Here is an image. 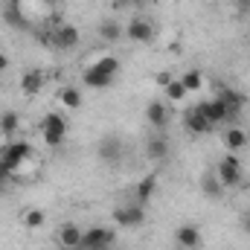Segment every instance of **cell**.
I'll return each mask as SVG.
<instances>
[{"mask_svg":"<svg viewBox=\"0 0 250 250\" xmlns=\"http://www.w3.org/2000/svg\"><path fill=\"white\" fill-rule=\"evenodd\" d=\"M12 175H15V172H12V169L6 166V160H3V154H0V189H6V187H9Z\"/></svg>","mask_w":250,"mask_h":250,"instance_id":"cell-28","label":"cell"},{"mask_svg":"<svg viewBox=\"0 0 250 250\" xmlns=\"http://www.w3.org/2000/svg\"><path fill=\"white\" fill-rule=\"evenodd\" d=\"M187 96H189V90L184 87L181 79H169V82H166V99H169V102H184Z\"/></svg>","mask_w":250,"mask_h":250,"instance_id":"cell-24","label":"cell"},{"mask_svg":"<svg viewBox=\"0 0 250 250\" xmlns=\"http://www.w3.org/2000/svg\"><path fill=\"white\" fill-rule=\"evenodd\" d=\"M181 82H184V87H187L189 93H198V90L204 87V73H201V70H187V73L181 76Z\"/></svg>","mask_w":250,"mask_h":250,"instance_id":"cell-26","label":"cell"},{"mask_svg":"<svg viewBox=\"0 0 250 250\" xmlns=\"http://www.w3.org/2000/svg\"><path fill=\"white\" fill-rule=\"evenodd\" d=\"M96 32H99V38H102V41L114 44V41H120V38L125 35V26L120 23V21H114V18H105V21H99Z\"/></svg>","mask_w":250,"mask_h":250,"instance_id":"cell-19","label":"cell"},{"mask_svg":"<svg viewBox=\"0 0 250 250\" xmlns=\"http://www.w3.org/2000/svg\"><path fill=\"white\" fill-rule=\"evenodd\" d=\"M18 128H21V117H18V111H3V114H0V131H3L6 140H9Z\"/></svg>","mask_w":250,"mask_h":250,"instance_id":"cell-23","label":"cell"},{"mask_svg":"<svg viewBox=\"0 0 250 250\" xmlns=\"http://www.w3.org/2000/svg\"><path fill=\"white\" fill-rule=\"evenodd\" d=\"M221 102H224V108H227V120L233 123L239 114H242V108H245V93H239V90H233V87H218V93H215Z\"/></svg>","mask_w":250,"mask_h":250,"instance_id":"cell-10","label":"cell"},{"mask_svg":"<svg viewBox=\"0 0 250 250\" xmlns=\"http://www.w3.org/2000/svg\"><path fill=\"white\" fill-rule=\"evenodd\" d=\"M201 108V114L209 120L212 125H221V123H230L227 120V108H224V102L218 99V96H212V99H207V102H201L198 105Z\"/></svg>","mask_w":250,"mask_h":250,"instance_id":"cell-14","label":"cell"},{"mask_svg":"<svg viewBox=\"0 0 250 250\" xmlns=\"http://www.w3.org/2000/svg\"><path fill=\"white\" fill-rule=\"evenodd\" d=\"M21 221H23V227H26V230H38V227H44V224H47V212H44V209H26Z\"/></svg>","mask_w":250,"mask_h":250,"instance_id":"cell-25","label":"cell"},{"mask_svg":"<svg viewBox=\"0 0 250 250\" xmlns=\"http://www.w3.org/2000/svg\"><path fill=\"white\" fill-rule=\"evenodd\" d=\"M12 3H21V0H12Z\"/></svg>","mask_w":250,"mask_h":250,"instance_id":"cell-33","label":"cell"},{"mask_svg":"<svg viewBox=\"0 0 250 250\" xmlns=\"http://www.w3.org/2000/svg\"><path fill=\"white\" fill-rule=\"evenodd\" d=\"M117 73H120V59H114V56H102V59H96L93 64L84 67L82 82H84V87L102 90V87H111V84H114Z\"/></svg>","mask_w":250,"mask_h":250,"instance_id":"cell-1","label":"cell"},{"mask_svg":"<svg viewBox=\"0 0 250 250\" xmlns=\"http://www.w3.org/2000/svg\"><path fill=\"white\" fill-rule=\"evenodd\" d=\"M82 239H84V230L79 224H62L59 227V245H62V250H82Z\"/></svg>","mask_w":250,"mask_h":250,"instance_id":"cell-11","label":"cell"},{"mask_svg":"<svg viewBox=\"0 0 250 250\" xmlns=\"http://www.w3.org/2000/svg\"><path fill=\"white\" fill-rule=\"evenodd\" d=\"M146 120H148V125H151L154 131H163L166 123H169V108H166L163 102H148V108H146Z\"/></svg>","mask_w":250,"mask_h":250,"instance_id":"cell-18","label":"cell"},{"mask_svg":"<svg viewBox=\"0 0 250 250\" xmlns=\"http://www.w3.org/2000/svg\"><path fill=\"white\" fill-rule=\"evenodd\" d=\"M114 221H117L120 227H125V230L143 227V221H146V207L137 204V201H131V204H125V207H117V209H114Z\"/></svg>","mask_w":250,"mask_h":250,"instance_id":"cell-6","label":"cell"},{"mask_svg":"<svg viewBox=\"0 0 250 250\" xmlns=\"http://www.w3.org/2000/svg\"><path fill=\"white\" fill-rule=\"evenodd\" d=\"M184 125H187L189 134H209L215 125L209 123L204 114H201V108H192V111H187V117H184Z\"/></svg>","mask_w":250,"mask_h":250,"instance_id":"cell-17","label":"cell"},{"mask_svg":"<svg viewBox=\"0 0 250 250\" xmlns=\"http://www.w3.org/2000/svg\"><path fill=\"white\" fill-rule=\"evenodd\" d=\"M3 21H6L9 26H15V29H23V26H26V18H23V12L18 9V3H12V6L3 12Z\"/></svg>","mask_w":250,"mask_h":250,"instance_id":"cell-27","label":"cell"},{"mask_svg":"<svg viewBox=\"0 0 250 250\" xmlns=\"http://www.w3.org/2000/svg\"><path fill=\"white\" fill-rule=\"evenodd\" d=\"M146 157L148 160H166L169 157V140L163 137V131H157L154 137L146 140Z\"/></svg>","mask_w":250,"mask_h":250,"instance_id":"cell-16","label":"cell"},{"mask_svg":"<svg viewBox=\"0 0 250 250\" xmlns=\"http://www.w3.org/2000/svg\"><path fill=\"white\" fill-rule=\"evenodd\" d=\"M154 192H157V175L148 172V175H143V178L137 181V187H134V201L143 204V207H148V201L154 198Z\"/></svg>","mask_w":250,"mask_h":250,"instance_id":"cell-12","label":"cell"},{"mask_svg":"<svg viewBox=\"0 0 250 250\" xmlns=\"http://www.w3.org/2000/svg\"><path fill=\"white\" fill-rule=\"evenodd\" d=\"M224 146H227L230 154L245 151V148H248V131H245L242 125H230V128L224 131Z\"/></svg>","mask_w":250,"mask_h":250,"instance_id":"cell-15","label":"cell"},{"mask_svg":"<svg viewBox=\"0 0 250 250\" xmlns=\"http://www.w3.org/2000/svg\"><path fill=\"white\" fill-rule=\"evenodd\" d=\"M143 0H114V6L117 9H134V6H140Z\"/></svg>","mask_w":250,"mask_h":250,"instance_id":"cell-29","label":"cell"},{"mask_svg":"<svg viewBox=\"0 0 250 250\" xmlns=\"http://www.w3.org/2000/svg\"><path fill=\"white\" fill-rule=\"evenodd\" d=\"M96 154H99V160H102V163H108V166H120V163L125 160L123 137H117V134L102 137V140H99V146H96Z\"/></svg>","mask_w":250,"mask_h":250,"instance_id":"cell-5","label":"cell"},{"mask_svg":"<svg viewBox=\"0 0 250 250\" xmlns=\"http://www.w3.org/2000/svg\"><path fill=\"white\" fill-rule=\"evenodd\" d=\"M0 154H3V160H6V166L18 175V169L32 160V146H29L26 140H9V146L0 148Z\"/></svg>","mask_w":250,"mask_h":250,"instance_id":"cell-4","label":"cell"},{"mask_svg":"<svg viewBox=\"0 0 250 250\" xmlns=\"http://www.w3.org/2000/svg\"><path fill=\"white\" fill-rule=\"evenodd\" d=\"M201 192L207 195V198H221V181H218V175H215V169L212 172H204V178H201Z\"/></svg>","mask_w":250,"mask_h":250,"instance_id":"cell-22","label":"cell"},{"mask_svg":"<svg viewBox=\"0 0 250 250\" xmlns=\"http://www.w3.org/2000/svg\"><path fill=\"white\" fill-rule=\"evenodd\" d=\"M67 120H64L62 114H56V111H50L44 120H41V137H44V143L50 146V148H59L64 143V137H67Z\"/></svg>","mask_w":250,"mask_h":250,"instance_id":"cell-3","label":"cell"},{"mask_svg":"<svg viewBox=\"0 0 250 250\" xmlns=\"http://www.w3.org/2000/svg\"><path fill=\"white\" fill-rule=\"evenodd\" d=\"M3 140H6V137H3V131H0V143H3Z\"/></svg>","mask_w":250,"mask_h":250,"instance_id":"cell-32","label":"cell"},{"mask_svg":"<svg viewBox=\"0 0 250 250\" xmlns=\"http://www.w3.org/2000/svg\"><path fill=\"white\" fill-rule=\"evenodd\" d=\"M215 175H218V181H221V187L224 189H236L242 187V181H245V172H242V160H239V154H224L221 160H218V166H215Z\"/></svg>","mask_w":250,"mask_h":250,"instance_id":"cell-2","label":"cell"},{"mask_svg":"<svg viewBox=\"0 0 250 250\" xmlns=\"http://www.w3.org/2000/svg\"><path fill=\"white\" fill-rule=\"evenodd\" d=\"M3 70H9V56L0 50V73H3Z\"/></svg>","mask_w":250,"mask_h":250,"instance_id":"cell-30","label":"cell"},{"mask_svg":"<svg viewBox=\"0 0 250 250\" xmlns=\"http://www.w3.org/2000/svg\"><path fill=\"white\" fill-rule=\"evenodd\" d=\"M50 44L56 50H73V47H79V29L73 23H59L50 32Z\"/></svg>","mask_w":250,"mask_h":250,"instance_id":"cell-9","label":"cell"},{"mask_svg":"<svg viewBox=\"0 0 250 250\" xmlns=\"http://www.w3.org/2000/svg\"><path fill=\"white\" fill-rule=\"evenodd\" d=\"M41 87H44V73L41 70H29V73L21 76V93L23 96H38Z\"/></svg>","mask_w":250,"mask_h":250,"instance_id":"cell-20","label":"cell"},{"mask_svg":"<svg viewBox=\"0 0 250 250\" xmlns=\"http://www.w3.org/2000/svg\"><path fill=\"white\" fill-rule=\"evenodd\" d=\"M114 242H117V236L111 227H90V230H84L82 250H111Z\"/></svg>","mask_w":250,"mask_h":250,"instance_id":"cell-7","label":"cell"},{"mask_svg":"<svg viewBox=\"0 0 250 250\" xmlns=\"http://www.w3.org/2000/svg\"><path fill=\"white\" fill-rule=\"evenodd\" d=\"M175 242L181 250H198L201 248V227L195 224H181L178 233H175Z\"/></svg>","mask_w":250,"mask_h":250,"instance_id":"cell-13","label":"cell"},{"mask_svg":"<svg viewBox=\"0 0 250 250\" xmlns=\"http://www.w3.org/2000/svg\"><path fill=\"white\" fill-rule=\"evenodd\" d=\"M125 38L134 44H151L154 41V23L148 18H131L125 23Z\"/></svg>","mask_w":250,"mask_h":250,"instance_id":"cell-8","label":"cell"},{"mask_svg":"<svg viewBox=\"0 0 250 250\" xmlns=\"http://www.w3.org/2000/svg\"><path fill=\"white\" fill-rule=\"evenodd\" d=\"M59 102H62L67 111H79L82 102H84V96H82V90H79L76 84H67V87L59 90Z\"/></svg>","mask_w":250,"mask_h":250,"instance_id":"cell-21","label":"cell"},{"mask_svg":"<svg viewBox=\"0 0 250 250\" xmlns=\"http://www.w3.org/2000/svg\"><path fill=\"white\" fill-rule=\"evenodd\" d=\"M242 224H245V230H248V233H250V212H248V215H245V218H242Z\"/></svg>","mask_w":250,"mask_h":250,"instance_id":"cell-31","label":"cell"}]
</instances>
